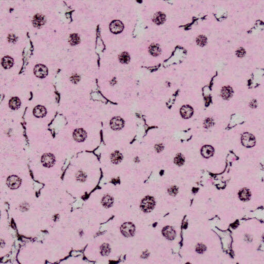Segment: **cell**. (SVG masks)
Returning a JSON list of instances; mask_svg holds the SVG:
<instances>
[{"label":"cell","mask_w":264,"mask_h":264,"mask_svg":"<svg viewBox=\"0 0 264 264\" xmlns=\"http://www.w3.org/2000/svg\"><path fill=\"white\" fill-rule=\"evenodd\" d=\"M197 44H198L200 46H204L206 44L207 39L205 36L201 35L197 38Z\"/></svg>","instance_id":"19"},{"label":"cell","mask_w":264,"mask_h":264,"mask_svg":"<svg viewBox=\"0 0 264 264\" xmlns=\"http://www.w3.org/2000/svg\"><path fill=\"white\" fill-rule=\"evenodd\" d=\"M163 234L165 237L169 240H172L175 238V232L171 227H166L163 230Z\"/></svg>","instance_id":"9"},{"label":"cell","mask_w":264,"mask_h":264,"mask_svg":"<svg viewBox=\"0 0 264 264\" xmlns=\"http://www.w3.org/2000/svg\"><path fill=\"white\" fill-rule=\"evenodd\" d=\"M110 29L113 33H120L123 30V25L119 21H114L111 24Z\"/></svg>","instance_id":"10"},{"label":"cell","mask_w":264,"mask_h":264,"mask_svg":"<svg viewBox=\"0 0 264 264\" xmlns=\"http://www.w3.org/2000/svg\"><path fill=\"white\" fill-rule=\"evenodd\" d=\"M150 51L151 53L154 56L158 55L160 53V48H159V46L156 45V44H153V45H151V47L150 48Z\"/></svg>","instance_id":"18"},{"label":"cell","mask_w":264,"mask_h":264,"mask_svg":"<svg viewBox=\"0 0 264 264\" xmlns=\"http://www.w3.org/2000/svg\"><path fill=\"white\" fill-rule=\"evenodd\" d=\"M101 129L98 124L69 121L53 133L65 151H78L97 147L101 141Z\"/></svg>","instance_id":"1"},{"label":"cell","mask_w":264,"mask_h":264,"mask_svg":"<svg viewBox=\"0 0 264 264\" xmlns=\"http://www.w3.org/2000/svg\"><path fill=\"white\" fill-rule=\"evenodd\" d=\"M205 128H209L210 127H212L213 125V121L211 118H207L205 121L204 124Z\"/></svg>","instance_id":"23"},{"label":"cell","mask_w":264,"mask_h":264,"mask_svg":"<svg viewBox=\"0 0 264 264\" xmlns=\"http://www.w3.org/2000/svg\"><path fill=\"white\" fill-rule=\"evenodd\" d=\"M140 206L141 208L144 212H149L154 207V199L153 197L150 196L146 197L142 200Z\"/></svg>","instance_id":"3"},{"label":"cell","mask_w":264,"mask_h":264,"mask_svg":"<svg viewBox=\"0 0 264 264\" xmlns=\"http://www.w3.org/2000/svg\"><path fill=\"white\" fill-rule=\"evenodd\" d=\"M119 60L122 63H127L129 60V57L128 54L125 53H122L119 57Z\"/></svg>","instance_id":"21"},{"label":"cell","mask_w":264,"mask_h":264,"mask_svg":"<svg viewBox=\"0 0 264 264\" xmlns=\"http://www.w3.org/2000/svg\"><path fill=\"white\" fill-rule=\"evenodd\" d=\"M45 22V18L44 15L41 14L36 15L33 18V24L36 27H39L44 25Z\"/></svg>","instance_id":"7"},{"label":"cell","mask_w":264,"mask_h":264,"mask_svg":"<svg viewBox=\"0 0 264 264\" xmlns=\"http://www.w3.org/2000/svg\"><path fill=\"white\" fill-rule=\"evenodd\" d=\"M8 107L12 111L19 110L22 105V101L18 96H13L8 100Z\"/></svg>","instance_id":"4"},{"label":"cell","mask_w":264,"mask_h":264,"mask_svg":"<svg viewBox=\"0 0 264 264\" xmlns=\"http://www.w3.org/2000/svg\"><path fill=\"white\" fill-rule=\"evenodd\" d=\"M70 80L71 83H72L73 84H77L80 82V77L77 74H75L71 76Z\"/></svg>","instance_id":"20"},{"label":"cell","mask_w":264,"mask_h":264,"mask_svg":"<svg viewBox=\"0 0 264 264\" xmlns=\"http://www.w3.org/2000/svg\"><path fill=\"white\" fill-rule=\"evenodd\" d=\"M239 198L241 200L244 201L249 200L251 197V192L247 188H243L239 191L238 193Z\"/></svg>","instance_id":"11"},{"label":"cell","mask_w":264,"mask_h":264,"mask_svg":"<svg viewBox=\"0 0 264 264\" xmlns=\"http://www.w3.org/2000/svg\"><path fill=\"white\" fill-rule=\"evenodd\" d=\"M34 73L37 78H44L48 74V70L44 65H37L35 67Z\"/></svg>","instance_id":"6"},{"label":"cell","mask_w":264,"mask_h":264,"mask_svg":"<svg viewBox=\"0 0 264 264\" xmlns=\"http://www.w3.org/2000/svg\"><path fill=\"white\" fill-rule=\"evenodd\" d=\"M233 94V90L229 86H225L221 91V96L224 99H228L231 97Z\"/></svg>","instance_id":"13"},{"label":"cell","mask_w":264,"mask_h":264,"mask_svg":"<svg viewBox=\"0 0 264 264\" xmlns=\"http://www.w3.org/2000/svg\"><path fill=\"white\" fill-rule=\"evenodd\" d=\"M193 114V110L189 106H184L181 109V115L184 118H189Z\"/></svg>","instance_id":"12"},{"label":"cell","mask_w":264,"mask_h":264,"mask_svg":"<svg viewBox=\"0 0 264 264\" xmlns=\"http://www.w3.org/2000/svg\"><path fill=\"white\" fill-rule=\"evenodd\" d=\"M178 192V189L175 186H172L168 189V192L171 195H173V196L175 195H177Z\"/></svg>","instance_id":"22"},{"label":"cell","mask_w":264,"mask_h":264,"mask_svg":"<svg viewBox=\"0 0 264 264\" xmlns=\"http://www.w3.org/2000/svg\"><path fill=\"white\" fill-rule=\"evenodd\" d=\"M13 60L8 57H4L2 60V65L5 69H10L13 66Z\"/></svg>","instance_id":"14"},{"label":"cell","mask_w":264,"mask_h":264,"mask_svg":"<svg viewBox=\"0 0 264 264\" xmlns=\"http://www.w3.org/2000/svg\"><path fill=\"white\" fill-rule=\"evenodd\" d=\"M165 20V16L161 13H158L157 14H156L154 19V22L156 24H158L163 23V22H164Z\"/></svg>","instance_id":"16"},{"label":"cell","mask_w":264,"mask_h":264,"mask_svg":"<svg viewBox=\"0 0 264 264\" xmlns=\"http://www.w3.org/2000/svg\"><path fill=\"white\" fill-rule=\"evenodd\" d=\"M214 153V149L209 145H204L201 149V154L204 157L209 158L213 156Z\"/></svg>","instance_id":"8"},{"label":"cell","mask_w":264,"mask_h":264,"mask_svg":"<svg viewBox=\"0 0 264 264\" xmlns=\"http://www.w3.org/2000/svg\"><path fill=\"white\" fill-rule=\"evenodd\" d=\"M205 250H206V247H205V246L204 245L200 244L197 245V248H196V251L198 253H203V252Z\"/></svg>","instance_id":"24"},{"label":"cell","mask_w":264,"mask_h":264,"mask_svg":"<svg viewBox=\"0 0 264 264\" xmlns=\"http://www.w3.org/2000/svg\"><path fill=\"white\" fill-rule=\"evenodd\" d=\"M80 42V37L78 35L73 34L71 35L69 38V42L72 45H76Z\"/></svg>","instance_id":"15"},{"label":"cell","mask_w":264,"mask_h":264,"mask_svg":"<svg viewBox=\"0 0 264 264\" xmlns=\"http://www.w3.org/2000/svg\"><path fill=\"white\" fill-rule=\"evenodd\" d=\"M25 128L20 122L5 120L1 122L0 142L2 149L20 150L26 142Z\"/></svg>","instance_id":"2"},{"label":"cell","mask_w":264,"mask_h":264,"mask_svg":"<svg viewBox=\"0 0 264 264\" xmlns=\"http://www.w3.org/2000/svg\"><path fill=\"white\" fill-rule=\"evenodd\" d=\"M241 142L244 146L250 148L255 145L256 141L253 135L249 133H245L242 135Z\"/></svg>","instance_id":"5"},{"label":"cell","mask_w":264,"mask_h":264,"mask_svg":"<svg viewBox=\"0 0 264 264\" xmlns=\"http://www.w3.org/2000/svg\"><path fill=\"white\" fill-rule=\"evenodd\" d=\"M184 157L183 155L181 154H178L177 155L175 158H174V162L178 166H181L184 163Z\"/></svg>","instance_id":"17"},{"label":"cell","mask_w":264,"mask_h":264,"mask_svg":"<svg viewBox=\"0 0 264 264\" xmlns=\"http://www.w3.org/2000/svg\"><path fill=\"white\" fill-rule=\"evenodd\" d=\"M245 53V50L242 48H239V50H238L237 52L238 56L240 57H243Z\"/></svg>","instance_id":"25"}]
</instances>
